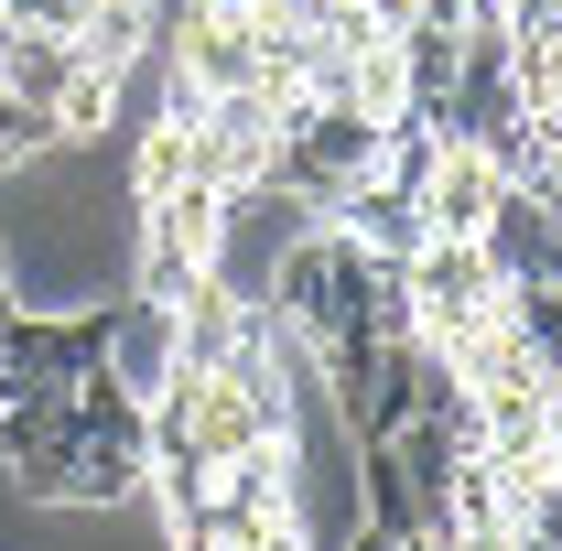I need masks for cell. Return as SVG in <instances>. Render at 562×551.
<instances>
[{
    "mask_svg": "<svg viewBox=\"0 0 562 551\" xmlns=\"http://www.w3.org/2000/svg\"><path fill=\"white\" fill-rule=\"evenodd\" d=\"M0 314H11V260H0Z\"/></svg>",
    "mask_w": 562,
    "mask_h": 551,
    "instance_id": "8992f818",
    "label": "cell"
},
{
    "mask_svg": "<svg viewBox=\"0 0 562 551\" xmlns=\"http://www.w3.org/2000/svg\"><path fill=\"white\" fill-rule=\"evenodd\" d=\"M76 66H109V76H140L162 55V0H87L76 11Z\"/></svg>",
    "mask_w": 562,
    "mask_h": 551,
    "instance_id": "7a4b0ae2",
    "label": "cell"
},
{
    "mask_svg": "<svg viewBox=\"0 0 562 551\" xmlns=\"http://www.w3.org/2000/svg\"><path fill=\"white\" fill-rule=\"evenodd\" d=\"M497 184H508V173H497L476 140H443V151H432V184H422V227H432V238H476V216H487Z\"/></svg>",
    "mask_w": 562,
    "mask_h": 551,
    "instance_id": "3957f363",
    "label": "cell"
},
{
    "mask_svg": "<svg viewBox=\"0 0 562 551\" xmlns=\"http://www.w3.org/2000/svg\"><path fill=\"white\" fill-rule=\"evenodd\" d=\"M0 11H11V22H33V11H44V0H0Z\"/></svg>",
    "mask_w": 562,
    "mask_h": 551,
    "instance_id": "5b68a950",
    "label": "cell"
},
{
    "mask_svg": "<svg viewBox=\"0 0 562 551\" xmlns=\"http://www.w3.org/2000/svg\"><path fill=\"white\" fill-rule=\"evenodd\" d=\"M55 109H44V98H22V87H0V173H22V162H44V151H55Z\"/></svg>",
    "mask_w": 562,
    "mask_h": 551,
    "instance_id": "277c9868",
    "label": "cell"
},
{
    "mask_svg": "<svg viewBox=\"0 0 562 551\" xmlns=\"http://www.w3.org/2000/svg\"><path fill=\"white\" fill-rule=\"evenodd\" d=\"M476 260H487L497 281H552V260H562V195L497 184L487 216H476Z\"/></svg>",
    "mask_w": 562,
    "mask_h": 551,
    "instance_id": "6da1fadb",
    "label": "cell"
},
{
    "mask_svg": "<svg viewBox=\"0 0 562 551\" xmlns=\"http://www.w3.org/2000/svg\"><path fill=\"white\" fill-rule=\"evenodd\" d=\"M0 22H11V11H0Z\"/></svg>",
    "mask_w": 562,
    "mask_h": 551,
    "instance_id": "52a82bcc",
    "label": "cell"
}]
</instances>
